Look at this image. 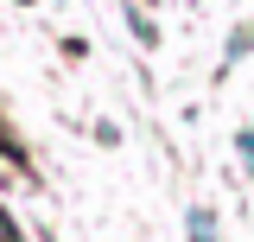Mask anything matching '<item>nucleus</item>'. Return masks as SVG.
Returning a JSON list of instances; mask_svg holds the SVG:
<instances>
[{
	"label": "nucleus",
	"instance_id": "1",
	"mask_svg": "<svg viewBox=\"0 0 254 242\" xmlns=\"http://www.w3.org/2000/svg\"><path fill=\"white\" fill-rule=\"evenodd\" d=\"M190 242H216V217L210 211H190Z\"/></svg>",
	"mask_w": 254,
	"mask_h": 242
},
{
	"label": "nucleus",
	"instance_id": "2",
	"mask_svg": "<svg viewBox=\"0 0 254 242\" xmlns=\"http://www.w3.org/2000/svg\"><path fill=\"white\" fill-rule=\"evenodd\" d=\"M248 45H254V26H235V32H229V64L242 58V51H248Z\"/></svg>",
	"mask_w": 254,
	"mask_h": 242
},
{
	"label": "nucleus",
	"instance_id": "3",
	"mask_svg": "<svg viewBox=\"0 0 254 242\" xmlns=\"http://www.w3.org/2000/svg\"><path fill=\"white\" fill-rule=\"evenodd\" d=\"M127 26L140 32V38H146V45H153V38H159V32H153V19H146V13H140V6H127Z\"/></svg>",
	"mask_w": 254,
	"mask_h": 242
},
{
	"label": "nucleus",
	"instance_id": "4",
	"mask_svg": "<svg viewBox=\"0 0 254 242\" xmlns=\"http://www.w3.org/2000/svg\"><path fill=\"white\" fill-rule=\"evenodd\" d=\"M235 153H242V166H248V172H254V134H248V127L235 134Z\"/></svg>",
	"mask_w": 254,
	"mask_h": 242
},
{
	"label": "nucleus",
	"instance_id": "5",
	"mask_svg": "<svg viewBox=\"0 0 254 242\" xmlns=\"http://www.w3.org/2000/svg\"><path fill=\"white\" fill-rule=\"evenodd\" d=\"M0 242H19V230H13V217L0 211Z\"/></svg>",
	"mask_w": 254,
	"mask_h": 242
}]
</instances>
